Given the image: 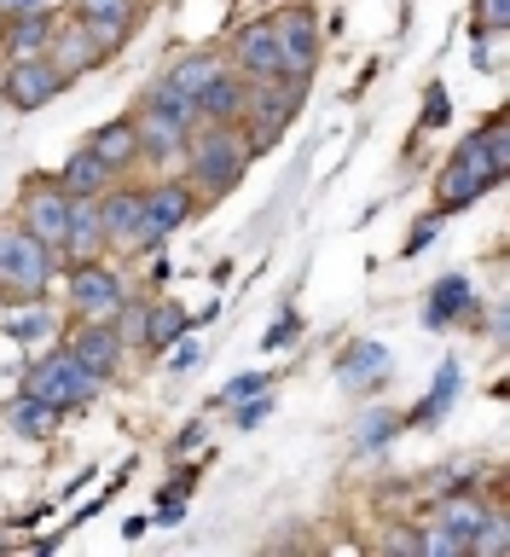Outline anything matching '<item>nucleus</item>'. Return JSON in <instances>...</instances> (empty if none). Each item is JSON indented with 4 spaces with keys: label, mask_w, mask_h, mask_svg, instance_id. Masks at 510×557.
Here are the masks:
<instances>
[{
    "label": "nucleus",
    "mask_w": 510,
    "mask_h": 557,
    "mask_svg": "<svg viewBox=\"0 0 510 557\" xmlns=\"http://www.w3.org/2000/svg\"><path fill=\"white\" fill-rule=\"evenodd\" d=\"M111 181H116V174L99 163L94 146H76V151H70V163H64V174H59V186L70 191V198H99Z\"/></svg>",
    "instance_id": "obj_20"
},
{
    "label": "nucleus",
    "mask_w": 510,
    "mask_h": 557,
    "mask_svg": "<svg viewBox=\"0 0 510 557\" xmlns=\"http://www.w3.org/2000/svg\"><path fill=\"white\" fill-rule=\"evenodd\" d=\"M70 355H76L94 377H116L122 355H128V343L116 337L111 320H82V331H70Z\"/></svg>",
    "instance_id": "obj_12"
},
{
    "label": "nucleus",
    "mask_w": 510,
    "mask_h": 557,
    "mask_svg": "<svg viewBox=\"0 0 510 557\" xmlns=\"http://www.w3.org/2000/svg\"><path fill=\"white\" fill-rule=\"evenodd\" d=\"M233 407H238V400H233ZM261 418H268V400H256V395H250V400L238 407V430H256Z\"/></svg>",
    "instance_id": "obj_38"
},
{
    "label": "nucleus",
    "mask_w": 510,
    "mask_h": 557,
    "mask_svg": "<svg viewBox=\"0 0 510 557\" xmlns=\"http://www.w3.org/2000/svg\"><path fill=\"white\" fill-rule=\"evenodd\" d=\"M52 29H59V17H12L7 24V52L12 59H41L52 47Z\"/></svg>",
    "instance_id": "obj_24"
},
{
    "label": "nucleus",
    "mask_w": 510,
    "mask_h": 557,
    "mask_svg": "<svg viewBox=\"0 0 510 557\" xmlns=\"http://www.w3.org/2000/svg\"><path fill=\"white\" fill-rule=\"evenodd\" d=\"M87 146L99 151V163L111 169V174H122V169H134L139 163V134H134V116H111L104 128L87 139Z\"/></svg>",
    "instance_id": "obj_17"
},
{
    "label": "nucleus",
    "mask_w": 510,
    "mask_h": 557,
    "mask_svg": "<svg viewBox=\"0 0 510 557\" xmlns=\"http://www.w3.org/2000/svg\"><path fill=\"white\" fill-rule=\"evenodd\" d=\"M64 87H70V82L52 70V59L41 52V59H12V64H7V82H0V94H7L12 111H41V104H52Z\"/></svg>",
    "instance_id": "obj_10"
},
{
    "label": "nucleus",
    "mask_w": 510,
    "mask_h": 557,
    "mask_svg": "<svg viewBox=\"0 0 510 557\" xmlns=\"http://www.w3.org/2000/svg\"><path fill=\"white\" fill-rule=\"evenodd\" d=\"M70 17L76 24H128L139 17V0H70Z\"/></svg>",
    "instance_id": "obj_27"
},
{
    "label": "nucleus",
    "mask_w": 510,
    "mask_h": 557,
    "mask_svg": "<svg viewBox=\"0 0 510 557\" xmlns=\"http://www.w3.org/2000/svg\"><path fill=\"white\" fill-rule=\"evenodd\" d=\"M17 226H24L29 238H41L52 256L64 250V233H70V191L59 181H47V174H35L24 181V198H17Z\"/></svg>",
    "instance_id": "obj_5"
},
{
    "label": "nucleus",
    "mask_w": 510,
    "mask_h": 557,
    "mask_svg": "<svg viewBox=\"0 0 510 557\" xmlns=\"http://www.w3.org/2000/svg\"><path fill=\"white\" fill-rule=\"evenodd\" d=\"M476 139H482V151H487V163H494V174L505 181V174H510V134H505V116H494Z\"/></svg>",
    "instance_id": "obj_30"
},
{
    "label": "nucleus",
    "mask_w": 510,
    "mask_h": 557,
    "mask_svg": "<svg viewBox=\"0 0 510 557\" xmlns=\"http://www.w3.org/2000/svg\"><path fill=\"white\" fill-rule=\"evenodd\" d=\"M400 424H407V418H400V412H365L360 418V447H377V442H389V435L400 430Z\"/></svg>",
    "instance_id": "obj_31"
},
{
    "label": "nucleus",
    "mask_w": 510,
    "mask_h": 557,
    "mask_svg": "<svg viewBox=\"0 0 510 557\" xmlns=\"http://www.w3.org/2000/svg\"><path fill=\"white\" fill-rule=\"evenodd\" d=\"M59 407H47V400H35V395H17L7 412H0V424H7L12 435H24V442H47L52 430H59Z\"/></svg>",
    "instance_id": "obj_21"
},
{
    "label": "nucleus",
    "mask_w": 510,
    "mask_h": 557,
    "mask_svg": "<svg viewBox=\"0 0 510 557\" xmlns=\"http://www.w3.org/2000/svg\"><path fill=\"white\" fill-rule=\"evenodd\" d=\"M470 24H476L482 35H505V29H510V0H476Z\"/></svg>",
    "instance_id": "obj_32"
},
{
    "label": "nucleus",
    "mask_w": 510,
    "mask_h": 557,
    "mask_svg": "<svg viewBox=\"0 0 510 557\" xmlns=\"http://www.w3.org/2000/svg\"><path fill=\"white\" fill-rule=\"evenodd\" d=\"M383 372H389V348H377V343H348V355L337 360L343 389H354V395H365L372 383H383Z\"/></svg>",
    "instance_id": "obj_19"
},
{
    "label": "nucleus",
    "mask_w": 510,
    "mask_h": 557,
    "mask_svg": "<svg viewBox=\"0 0 510 557\" xmlns=\"http://www.w3.org/2000/svg\"><path fill=\"white\" fill-rule=\"evenodd\" d=\"M146 104H151V111H169L174 122H181V128H203V111H198V99H191V94H181V87H174V82H163V76L151 82Z\"/></svg>",
    "instance_id": "obj_26"
},
{
    "label": "nucleus",
    "mask_w": 510,
    "mask_h": 557,
    "mask_svg": "<svg viewBox=\"0 0 510 557\" xmlns=\"http://www.w3.org/2000/svg\"><path fill=\"white\" fill-rule=\"evenodd\" d=\"M52 256L41 238H29L17 221H0V302L17 308V302H47V285H52Z\"/></svg>",
    "instance_id": "obj_2"
},
{
    "label": "nucleus",
    "mask_w": 510,
    "mask_h": 557,
    "mask_svg": "<svg viewBox=\"0 0 510 557\" xmlns=\"http://www.w3.org/2000/svg\"><path fill=\"white\" fill-rule=\"evenodd\" d=\"M191 331V320H186V308L181 302H151V313H146V343L139 348H151V355H163V348H174Z\"/></svg>",
    "instance_id": "obj_23"
},
{
    "label": "nucleus",
    "mask_w": 510,
    "mask_h": 557,
    "mask_svg": "<svg viewBox=\"0 0 510 557\" xmlns=\"http://www.w3.org/2000/svg\"><path fill=\"white\" fill-rule=\"evenodd\" d=\"M104 250V215H99V198H70V233H64V250L70 261H94Z\"/></svg>",
    "instance_id": "obj_15"
},
{
    "label": "nucleus",
    "mask_w": 510,
    "mask_h": 557,
    "mask_svg": "<svg viewBox=\"0 0 510 557\" xmlns=\"http://www.w3.org/2000/svg\"><path fill=\"white\" fill-rule=\"evenodd\" d=\"M47 59H52V70H59L64 82H76V76H87V70H99V64H104V52L94 47V35H87V29L76 24V17H70V24L52 29Z\"/></svg>",
    "instance_id": "obj_14"
},
{
    "label": "nucleus",
    "mask_w": 510,
    "mask_h": 557,
    "mask_svg": "<svg viewBox=\"0 0 510 557\" xmlns=\"http://www.w3.org/2000/svg\"><path fill=\"white\" fill-rule=\"evenodd\" d=\"M122 296H128V285H122L116 268H104V261H70V308H76V320H111V313L122 308Z\"/></svg>",
    "instance_id": "obj_7"
},
{
    "label": "nucleus",
    "mask_w": 510,
    "mask_h": 557,
    "mask_svg": "<svg viewBox=\"0 0 510 557\" xmlns=\"http://www.w3.org/2000/svg\"><path fill=\"white\" fill-rule=\"evenodd\" d=\"M233 52H238V70L250 82H273V76H285V52H278V29H273V17H256V24H244L233 35Z\"/></svg>",
    "instance_id": "obj_11"
},
{
    "label": "nucleus",
    "mask_w": 510,
    "mask_h": 557,
    "mask_svg": "<svg viewBox=\"0 0 510 557\" xmlns=\"http://www.w3.org/2000/svg\"><path fill=\"white\" fill-rule=\"evenodd\" d=\"M494 181H499V174H494V163H487L482 139H470V146L452 151V163L441 169V181H435V203H441V215H452V209H470Z\"/></svg>",
    "instance_id": "obj_6"
},
{
    "label": "nucleus",
    "mask_w": 510,
    "mask_h": 557,
    "mask_svg": "<svg viewBox=\"0 0 510 557\" xmlns=\"http://www.w3.org/2000/svg\"><path fill=\"white\" fill-rule=\"evenodd\" d=\"M261 343H268V348H290V343H296V313H278L273 331H268Z\"/></svg>",
    "instance_id": "obj_36"
},
{
    "label": "nucleus",
    "mask_w": 510,
    "mask_h": 557,
    "mask_svg": "<svg viewBox=\"0 0 510 557\" xmlns=\"http://www.w3.org/2000/svg\"><path fill=\"white\" fill-rule=\"evenodd\" d=\"M470 313H476V290H470L464 278H441V285L430 290V308H424L430 325H452V320H470Z\"/></svg>",
    "instance_id": "obj_22"
},
{
    "label": "nucleus",
    "mask_w": 510,
    "mask_h": 557,
    "mask_svg": "<svg viewBox=\"0 0 510 557\" xmlns=\"http://www.w3.org/2000/svg\"><path fill=\"white\" fill-rule=\"evenodd\" d=\"M302 99H308V82H290V76H273V82H261L250 87V104H244V116L256 122L250 134V151H268L278 134H285V122H296V111H302Z\"/></svg>",
    "instance_id": "obj_4"
},
{
    "label": "nucleus",
    "mask_w": 510,
    "mask_h": 557,
    "mask_svg": "<svg viewBox=\"0 0 510 557\" xmlns=\"http://www.w3.org/2000/svg\"><path fill=\"white\" fill-rule=\"evenodd\" d=\"M383 546H389V552H418V557H424V534H389V540H383Z\"/></svg>",
    "instance_id": "obj_39"
},
{
    "label": "nucleus",
    "mask_w": 510,
    "mask_h": 557,
    "mask_svg": "<svg viewBox=\"0 0 510 557\" xmlns=\"http://www.w3.org/2000/svg\"><path fill=\"white\" fill-rule=\"evenodd\" d=\"M186 181L203 186L209 198H221V191H233L244 181V169H250V139H244L238 122H203L198 139H186Z\"/></svg>",
    "instance_id": "obj_1"
},
{
    "label": "nucleus",
    "mask_w": 510,
    "mask_h": 557,
    "mask_svg": "<svg viewBox=\"0 0 510 557\" xmlns=\"http://www.w3.org/2000/svg\"><path fill=\"white\" fill-rule=\"evenodd\" d=\"M221 70H226V64L215 59V52H186V59L174 64L169 76H163V82H174V87H181V94H191V99H198L203 87H209V82L221 76Z\"/></svg>",
    "instance_id": "obj_25"
},
{
    "label": "nucleus",
    "mask_w": 510,
    "mask_h": 557,
    "mask_svg": "<svg viewBox=\"0 0 510 557\" xmlns=\"http://www.w3.org/2000/svg\"><path fill=\"white\" fill-rule=\"evenodd\" d=\"M244 104H250V82H238L233 70H221V76L198 94L203 122H244Z\"/></svg>",
    "instance_id": "obj_18"
},
{
    "label": "nucleus",
    "mask_w": 510,
    "mask_h": 557,
    "mask_svg": "<svg viewBox=\"0 0 510 557\" xmlns=\"http://www.w3.org/2000/svg\"><path fill=\"white\" fill-rule=\"evenodd\" d=\"M452 389H459V366H441V383H435V395L424 400V407H418V424H424V418H435L452 400Z\"/></svg>",
    "instance_id": "obj_33"
},
{
    "label": "nucleus",
    "mask_w": 510,
    "mask_h": 557,
    "mask_svg": "<svg viewBox=\"0 0 510 557\" xmlns=\"http://www.w3.org/2000/svg\"><path fill=\"white\" fill-rule=\"evenodd\" d=\"M424 244H435V221H418V226H412V238H407V250L418 256V250H424Z\"/></svg>",
    "instance_id": "obj_40"
},
{
    "label": "nucleus",
    "mask_w": 510,
    "mask_h": 557,
    "mask_svg": "<svg viewBox=\"0 0 510 557\" xmlns=\"http://www.w3.org/2000/svg\"><path fill=\"white\" fill-rule=\"evenodd\" d=\"M424 552H430V557H464L470 546H464L452 529H435V534H424Z\"/></svg>",
    "instance_id": "obj_35"
},
{
    "label": "nucleus",
    "mask_w": 510,
    "mask_h": 557,
    "mask_svg": "<svg viewBox=\"0 0 510 557\" xmlns=\"http://www.w3.org/2000/svg\"><path fill=\"white\" fill-rule=\"evenodd\" d=\"M273 29H278V52H285V76L308 82L313 64H320V17H313V7H285L273 17Z\"/></svg>",
    "instance_id": "obj_9"
},
{
    "label": "nucleus",
    "mask_w": 510,
    "mask_h": 557,
    "mask_svg": "<svg viewBox=\"0 0 510 557\" xmlns=\"http://www.w3.org/2000/svg\"><path fill=\"white\" fill-rule=\"evenodd\" d=\"M191 209H198V198H191V181H157L146 186V215H139V238L134 250H157L174 226L191 221Z\"/></svg>",
    "instance_id": "obj_8"
},
{
    "label": "nucleus",
    "mask_w": 510,
    "mask_h": 557,
    "mask_svg": "<svg viewBox=\"0 0 510 557\" xmlns=\"http://www.w3.org/2000/svg\"><path fill=\"white\" fill-rule=\"evenodd\" d=\"M0 12H7V24H12V17H52V12H59V0H0Z\"/></svg>",
    "instance_id": "obj_34"
},
{
    "label": "nucleus",
    "mask_w": 510,
    "mask_h": 557,
    "mask_svg": "<svg viewBox=\"0 0 510 557\" xmlns=\"http://www.w3.org/2000/svg\"><path fill=\"white\" fill-rule=\"evenodd\" d=\"M268 389V372H250V377H238V383H226V400H250Z\"/></svg>",
    "instance_id": "obj_37"
},
{
    "label": "nucleus",
    "mask_w": 510,
    "mask_h": 557,
    "mask_svg": "<svg viewBox=\"0 0 510 557\" xmlns=\"http://www.w3.org/2000/svg\"><path fill=\"white\" fill-rule=\"evenodd\" d=\"M99 383H104V377L87 372V366L70 355V348H52V355H41V360L29 366L24 395H35V400H47V407L70 412V407H87V400L99 395Z\"/></svg>",
    "instance_id": "obj_3"
},
{
    "label": "nucleus",
    "mask_w": 510,
    "mask_h": 557,
    "mask_svg": "<svg viewBox=\"0 0 510 557\" xmlns=\"http://www.w3.org/2000/svg\"><path fill=\"white\" fill-rule=\"evenodd\" d=\"M134 134H139V157H181L191 139V128H181L169 111H151V104H139Z\"/></svg>",
    "instance_id": "obj_16"
},
{
    "label": "nucleus",
    "mask_w": 510,
    "mask_h": 557,
    "mask_svg": "<svg viewBox=\"0 0 510 557\" xmlns=\"http://www.w3.org/2000/svg\"><path fill=\"white\" fill-rule=\"evenodd\" d=\"M482 522H487V505H482V499H447V505H441V529H452L464 546H470V534H476Z\"/></svg>",
    "instance_id": "obj_28"
},
{
    "label": "nucleus",
    "mask_w": 510,
    "mask_h": 557,
    "mask_svg": "<svg viewBox=\"0 0 510 557\" xmlns=\"http://www.w3.org/2000/svg\"><path fill=\"white\" fill-rule=\"evenodd\" d=\"M99 215H104V244H111V250H134L139 215H146V191L139 186H104L99 191Z\"/></svg>",
    "instance_id": "obj_13"
},
{
    "label": "nucleus",
    "mask_w": 510,
    "mask_h": 557,
    "mask_svg": "<svg viewBox=\"0 0 510 557\" xmlns=\"http://www.w3.org/2000/svg\"><path fill=\"white\" fill-rule=\"evenodd\" d=\"M7 331L17 343H35L41 331H52V313L41 302H17V308H7Z\"/></svg>",
    "instance_id": "obj_29"
}]
</instances>
